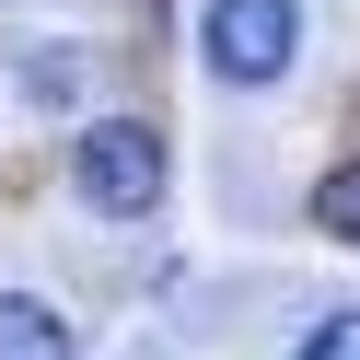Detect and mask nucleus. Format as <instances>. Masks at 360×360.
Returning a JSON list of instances; mask_svg holds the SVG:
<instances>
[{"label": "nucleus", "instance_id": "1", "mask_svg": "<svg viewBox=\"0 0 360 360\" xmlns=\"http://www.w3.org/2000/svg\"><path fill=\"white\" fill-rule=\"evenodd\" d=\"M70 186L94 198V210L140 221L151 198H163V128H151V117H94L82 151H70Z\"/></svg>", "mask_w": 360, "mask_h": 360}, {"label": "nucleus", "instance_id": "4", "mask_svg": "<svg viewBox=\"0 0 360 360\" xmlns=\"http://www.w3.org/2000/svg\"><path fill=\"white\" fill-rule=\"evenodd\" d=\"M314 221H326L337 244H360V163H337L326 186H314Z\"/></svg>", "mask_w": 360, "mask_h": 360}, {"label": "nucleus", "instance_id": "5", "mask_svg": "<svg viewBox=\"0 0 360 360\" xmlns=\"http://www.w3.org/2000/svg\"><path fill=\"white\" fill-rule=\"evenodd\" d=\"M302 360H360V302H349V314H326V326L302 337Z\"/></svg>", "mask_w": 360, "mask_h": 360}, {"label": "nucleus", "instance_id": "3", "mask_svg": "<svg viewBox=\"0 0 360 360\" xmlns=\"http://www.w3.org/2000/svg\"><path fill=\"white\" fill-rule=\"evenodd\" d=\"M0 360H70V326L35 290H0Z\"/></svg>", "mask_w": 360, "mask_h": 360}, {"label": "nucleus", "instance_id": "2", "mask_svg": "<svg viewBox=\"0 0 360 360\" xmlns=\"http://www.w3.org/2000/svg\"><path fill=\"white\" fill-rule=\"evenodd\" d=\"M290 47H302L290 0H210V12H198V58H210L221 82H279Z\"/></svg>", "mask_w": 360, "mask_h": 360}]
</instances>
